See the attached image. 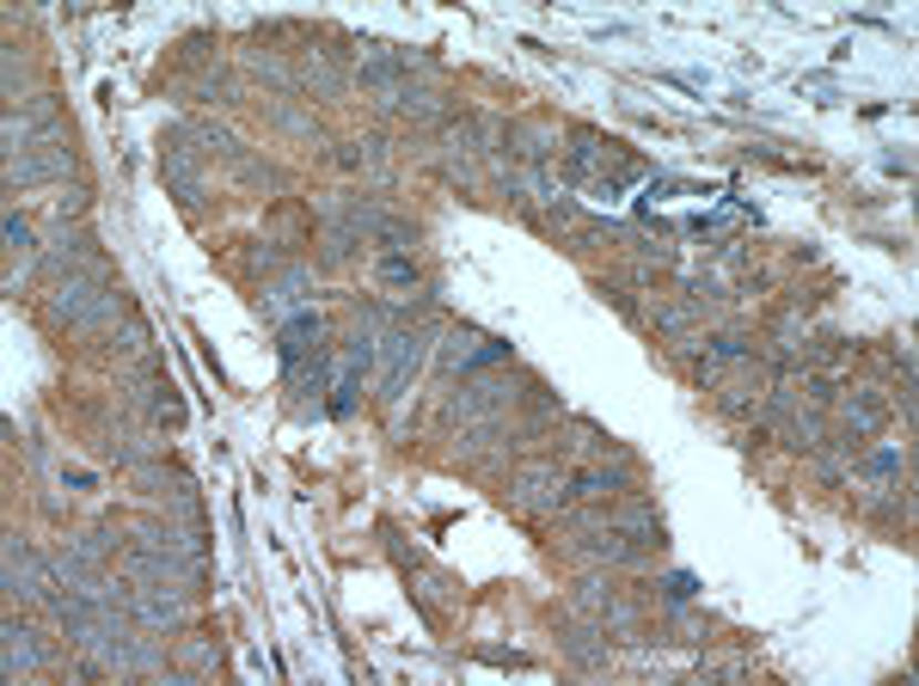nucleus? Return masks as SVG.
Wrapping results in <instances>:
<instances>
[{"label": "nucleus", "mask_w": 919, "mask_h": 686, "mask_svg": "<svg viewBox=\"0 0 919 686\" xmlns=\"http://www.w3.org/2000/svg\"><path fill=\"white\" fill-rule=\"evenodd\" d=\"M509 502L527 514H565L570 502V466L558 460H534L522 472H509Z\"/></svg>", "instance_id": "nucleus-1"}, {"label": "nucleus", "mask_w": 919, "mask_h": 686, "mask_svg": "<svg viewBox=\"0 0 919 686\" xmlns=\"http://www.w3.org/2000/svg\"><path fill=\"white\" fill-rule=\"evenodd\" d=\"M423 356H430V337H423V331H381L374 362H381V398L386 405L405 398V386H411V374L423 368Z\"/></svg>", "instance_id": "nucleus-2"}, {"label": "nucleus", "mask_w": 919, "mask_h": 686, "mask_svg": "<svg viewBox=\"0 0 919 686\" xmlns=\"http://www.w3.org/2000/svg\"><path fill=\"white\" fill-rule=\"evenodd\" d=\"M74 172H80L74 142H43V147H31V154L7 159V185L38 190V185H62V178H74Z\"/></svg>", "instance_id": "nucleus-3"}, {"label": "nucleus", "mask_w": 919, "mask_h": 686, "mask_svg": "<svg viewBox=\"0 0 919 686\" xmlns=\"http://www.w3.org/2000/svg\"><path fill=\"white\" fill-rule=\"evenodd\" d=\"M159 172H166L172 197H178L184 209H197V202H203V166H197V147H190V135H184V123H172V135H166V154H159Z\"/></svg>", "instance_id": "nucleus-4"}, {"label": "nucleus", "mask_w": 919, "mask_h": 686, "mask_svg": "<svg viewBox=\"0 0 919 686\" xmlns=\"http://www.w3.org/2000/svg\"><path fill=\"white\" fill-rule=\"evenodd\" d=\"M130 613H135V625H142V632L184 625V589H178V582H135Z\"/></svg>", "instance_id": "nucleus-5"}, {"label": "nucleus", "mask_w": 919, "mask_h": 686, "mask_svg": "<svg viewBox=\"0 0 919 686\" xmlns=\"http://www.w3.org/2000/svg\"><path fill=\"white\" fill-rule=\"evenodd\" d=\"M326 319L313 313V306H301V313H289L282 319V331H276V356H282V374H295L313 350H326Z\"/></svg>", "instance_id": "nucleus-6"}, {"label": "nucleus", "mask_w": 919, "mask_h": 686, "mask_svg": "<svg viewBox=\"0 0 919 686\" xmlns=\"http://www.w3.org/2000/svg\"><path fill=\"white\" fill-rule=\"evenodd\" d=\"M31 668H43V644H38V632L13 613V620L0 625V674L19 680V674H31Z\"/></svg>", "instance_id": "nucleus-7"}, {"label": "nucleus", "mask_w": 919, "mask_h": 686, "mask_svg": "<svg viewBox=\"0 0 919 686\" xmlns=\"http://www.w3.org/2000/svg\"><path fill=\"white\" fill-rule=\"evenodd\" d=\"M509 381H485V374H466V381H460V393L447 398V410H454V417H497L503 405H509Z\"/></svg>", "instance_id": "nucleus-8"}, {"label": "nucleus", "mask_w": 919, "mask_h": 686, "mask_svg": "<svg viewBox=\"0 0 919 686\" xmlns=\"http://www.w3.org/2000/svg\"><path fill=\"white\" fill-rule=\"evenodd\" d=\"M840 436H853V441H870V436H882V423H889V405L877 398V386H858V393H846V410H840Z\"/></svg>", "instance_id": "nucleus-9"}, {"label": "nucleus", "mask_w": 919, "mask_h": 686, "mask_svg": "<svg viewBox=\"0 0 919 686\" xmlns=\"http://www.w3.org/2000/svg\"><path fill=\"white\" fill-rule=\"evenodd\" d=\"M607 521H613L619 533H626L631 545H669V528H662V514L650 509V502H626V509H607Z\"/></svg>", "instance_id": "nucleus-10"}, {"label": "nucleus", "mask_w": 919, "mask_h": 686, "mask_svg": "<svg viewBox=\"0 0 919 686\" xmlns=\"http://www.w3.org/2000/svg\"><path fill=\"white\" fill-rule=\"evenodd\" d=\"M730 362H748V337H742V331H717V337H711V350L693 362V381L699 386H717Z\"/></svg>", "instance_id": "nucleus-11"}, {"label": "nucleus", "mask_w": 919, "mask_h": 686, "mask_svg": "<svg viewBox=\"0 0 919 686\" xmlns=\"http://www.w3.org/2000/svg\"><path fill=\"white\" fill-rule=\"evenodd\" d=\"M307 289H313V270L307 264H295L289 277H276V282H264V294H258V306L270 319H282V306H295L301 313V301H307Z\"/></svg>", "instance_id": "nucleus-12"}, {"label": "nucleus", "mask_w": 919, "mask_h": 686, "mask_svg": "<svg viewBox=\"0 0 919 686\" xmlns=\"http://www.w3.org/2000/svg\"><path fill=\"white\" fill-rule=\"evenodd\" d=\"M386 105H393L399 117H417V123H442V117H447V98L435 93V86H417V80H405V86H399Z\"/></svg>", "instance_id": "nucleus-13"}, {"label": "nucleus", "mask_w": 919, "mask_h": 686, "mask_svg": "<svg viewBox=\"0 0 919 686\" xmlns=\"http://www.w3.org/2000/svg\"><path fill=\"white\" fill-rule=\"evenodd\" d=\"M301 80L313 86L319 98H338L343 93V74H338V62H331L326 50H301Z\"/></svg>", "instance_id": "nucleus-14"}, {"label": "nucleus", "mask_w": 919, "mask_h": 686, "mask_svg": "<svg viewBox=\"0 0 919 686\" xmlns=\"http://www.w3.org/2000/svg\"><path fill=\"white\" fill-rule=\"evenodd\" d=\"M565 649L582 662V668H601V662H607V632H601V625H577V620H570Z\"/></svg>", "instance_id": "nucleus-15"}, {"label": "nucleus", "mask_w": 919, "mask_h": 686, "mask_svg": "<svg viewBox=\"0 0 919 686\" xmlns=\"http://www.w3.org/2000/svg\"><path fill=\"white\" fill-rule=\"evenodd\" d=\"M761 393H766V374L748 368V374H735V381L723 386L717 405H723V410H748V405H761Z\"/></svg>", "instance_id": "nucleus-16"}, {"label": "nucleus", "mask_w": 919, "mask_h": 686, "mask_svg": "<svg viewBox=\"0 0 919 686\" xmlns=\"http://www.w3.org/2000/svg\"><path fill=\"white\" fill-rule=\"evenodd\" d=\"M570 607L589 613V620L601 625V613L613 607V589H607V576H582V582H577V594H570Z\"/></svg>", "instance_id": "nucleus-17"}, {"label": "nucleus", "mask_w": 919, "mask_h": 686, "mask_svg": "<svg viewBox=\"0 0 919 686\" xmlns=\"http://www.w3.org/2000/svg\"><path fill=\"white\" fill-rule=\"evenodd\" d=\"M68 552L92 558V564H105V558L117 552V533H111V528H86V533H74V540H68Z\"/></svg>", "instance_id": "nucleus-18"}, {"label": "nucleus", "mask_w": 919, "mask_h": 686, "mask_svg": "<svg viewBox=\"0 0 919 686\" xmlns=\"http://www.w3.org/2000/svg\"><path fill=\"white\" fill-rule=\"evenodd\" d=\"M381 147H386L381 135H362V142H343V154H338V159H343V166H368V172H381V166H386V154H381Z\"/></svg>", "instance_id": "nucleus-19"}, {"label": "nucleus", "mask_w": 919, "mask_h": 686, "mask_svg": "<svg viewBox=\"0 0 919 686\" xmlns=\"http://www.w3.org/2000/svg\"><path fill=\"white\" fill-rule=\"evenodd\" d=\"M381 282L386 289H417V264H411L405 251H386L381 258Z\"/></svg>", "instance_id": "nucleus-20"}, {"label": "nucleus", "mask_w": 919, "mask_h": 686, "mask_svg": "<svg viewBox=\"0 0 919 686\" xmlns=\"http://www.w3.org/2000/svg\"><path fill=\"white\" fill-rule=\"evenodd\" d=\"M681 289H686V301H693V306H717V301H730V294H723V282L711 277V270H705V277H686Z\"/></svg>", "instance_id": "nucleus-21"}, {"label": "nucleus", "mask_w": 919, "mask_h": 686, "mask_svg": "<svg viewBox=\"0 0 919 686\" xmlns=\"http://www.w3.org/2000/svg\"><path fill=\"white\" fill-rule=\"evenodd\" d=\"M858 472H865V478H895V472H901V448H877L865 466H858Z\"/></svg>", "instance_id": "nucleus-22"}, {"label": "nucleus", "mask_w": 919, "mask_h": 686, "mask_svg": "<svg viewBox=\"0 0 919 686\" xmlns=\"http://www.w3.org/2000/svg\"><path fill=\"white\" fill-rule=\"evenodd\" d=\"M662 594H669L674 607H686V601H693V594H699V582L686 576V570H669V576H662Z\"/></svg>", "instance_id": "nucleus-23"}, {"label": "nucleus", "mask_w": 919, "mask_h": 686, "mask_svg": "<svg viewBox=\"0 0 919 686\" xmlns=\"http://www.w3.org/2000/svg\"><path fill=\"white\" fill-rule=\"evenodd\" d=\"M7 246L25 251V258H31V251H43V246H38V233H31V221H19V215H7Z\"/></svg>", "instance_id": "nucleus-24"}, {"label": "nucleus", "mask_w": 919, "mask_h": 686, "mask_svg": "<svg viewBox=\"0 0 919 686\" xmlns=\"http://www.w3.org/2000/svg\"><path fill=\"white\" fill-rule=\"evenodd\" d=\"M184 662H190V674H209L215 668V649L203 644V637H190V644H184Z\"/></svg>", "instance_id": "nucleus-25"}, {"label": "nucleus", "mask_w": 919, "mask_h": 686, "mask_svg": "<svg viewBox=\"0 0 919 686\" xmlns=\"http://www.w3.org/2000/svg\"><path fill=\"white\" fill-rule=\"evenodd\" d=\"M601 294H607V301H613V306H619V313H626V319H631V325H638V319H643V313H638V301H631V294H626V289H613V282H601Z\"/></svg>", "instance_id": "nucleus-26"}, {"label": "nucleus", "mask_w": 919, "mask_h": 686, "mask_svg": "<svg viewBox=\"0 0 919 686\" xmlns=\"http://www.w3.org/2000/svg\"><path fill=\"white\" fill-rule=\"evenodd\" d=\"M478 662H497V668H527L522 649H478Z\"/></svg>", "instance_id": "nucleus-27"}, {"label": "nucleus", "mask_w": 919, "mask_h": 686, "mask_svg": "<svg viewBox=\"0 0 919 686\" xmlns=\"http://www.w3.org/2000/svg\"><path fill=\"white\" fill-rule=\"evenodd\" d=\"M62 485L68 490H99V478H92L86 466H62Z\"/></svg>", "instance_id": "nucleus-28"}]
</instances>
